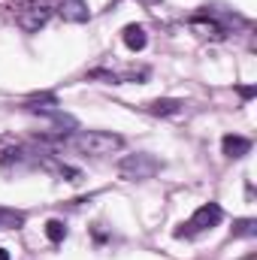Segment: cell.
Returning a JSON list of instances; mask_svg holds the SVG:
<instances>
[{
	"label": "cell",
	"instance_id": "cell-5",
	"mask_svg": "<svg viewBox=\"0 0 257 260\" xmlns=\"http://www.w3.org/2000/svg\"><path fill=\"white\" fill-rule=\"evenodd\" d=\"M221 151H224L227 157L239 160V157H245V154L251 151V139H248V136H236V133H227V136L221 139Z\"/></svg>",
	"mask_w": 257,
	"mask_h": 260
},
{
	"label": "cell",
	"instance_id": "cell-7",
	"mask_svg": "<svg viewBox=\"0 0 257 260\" xmlns=\"http://www.w3.org/2000/svg\"><path fill=\"white\" fill-rule=\"evenodd\" d=\"M27 160H30V151H24L21 145H3V139H0V164L3 167H18Z\"/></svg>",
	"mask_w": 257,
	"mask_h": 260
},
{
	"label": "cell",
	"instance_id": "cell-4",
	"mask_svg": "<svg viewBox=\"0 0 257 260\" xmlns=\"http://www.w3.org/2000/svg\"><path fill=\"white\" fill-rule=\"evenodd\" d=\"M49 18H52V12H49L46 6H27V9L18 15V27L27 30V34H37L40 27L49 24Z\"/></svg>",
	"mask_w": 257,
	"mask_h": 260
},
{
	"label": "cell",
	"instance_id": "cell-11",
	"mask_svg": "<svg viewBox=\"0 0 257 260\" xmlns=\"http://www.w3.org/2000/svg\"><path fill=\"white\" fill-rule=\"evenodd\" d=\"M233 236L236 239H251V236H257V221L254 218H239V221H233Z\"/></svg>",
	"mask_w": 257,
	"mask_h": 260
},
{
	"label": "cell",
	"instance_id": "cell-13",
	"mask_svg": "<svg viewBox=\"0 0 257 260\" xmlns=\"http://www.w3.org/2000/svg\"><path fill=\"white\" fill-rule=\"evenodd\" d=\"M236 91H239V97H242V100H251V97H257V88H254V85H239Z\"/></svg>",
	"mask_w": 257,
	"mask_h": 260
},
{
	"label": "cell",
	"instance_id": "cell-14",
	"mask_svg": "<svg viewBox=\"0 0 257 260\" xmlns=\"http://www.w3.org/2000/svg\"><path fill=\"white\" fill-rule=\"evenodd\" d=\"M0 260H9V251L6 248H0Z\"/></svg>",
	"mask_w": 257,
	"mask_h": 260
},
{
	"label": "cell",
	"instance_id": "cell-10",
	"mask_svg": "<svg viewBox=\"0 0 257 260\" xmlns=\"http://www.w3.org/2000/svg\"><path fill=\"white\" fill-rule=\"evenodd\" d=\"M18 227H24V212L0 206V230H18Z\"/></svg>",
	"mask_w": 257,
	"mask_h": 260
},
{
	"label": "cell",
	"instance_id": "cell-3",
	"mask_svg": "<svg viewBox=\"0 0 257 260\" xmlns=\"http://www.w3.org/2000/svg\"><path fill=\"white\" fill-rule=\"evenodd\" d=\"M221 218H224V212H221L218 203H203V206L191 215V221L176 230V239H185V236H197V233H203V230H212V227L221 224Z\"/></svg>",
	"mask_w": 257,
	"mask_h": 260
},
{
	"label": "cell",
	"instance_id": "cell-6",
	"mask_svg": "<svg viewBox=\"0 0 257 260\" xmlns=\"http://www.w3.org/2000/svg\"><path fill=\"white\" fill-rule=\"evenodd\" d=\"M58 12H61V18L64 21H88V6H85V0H61L58 3Z\"/></svg>",
	"mask_w": 257,
	"mask_h": 260
},
{
	"label": "cell",
	"instance_id": "cell-8",
	"mask_svg": "<svg viewBox=\"0 0 257 260\" xmlns=\"http://www.w3.org/2000/svg\"><path fill=\"white\" fill-rule=\"evenodd\" d=\"M121 37H124V46H127L130 52H142V49L148 46V34H145V27H139V24H127Z\"/></svg>",
	"mask_w": 257,
	"mask_h": 260
},
{
	"label": "cell",
	"instance_id": "cell-1",
	"mask_svg": "<svg viewBox=\"0 0 257 260\" xmlns=\"http://www.w3.org/2000/svg\"><path fill=\"white\" fill-rule=\"evenodd\" d=\"M43 145H70L82 154H112L118 148H124V136L118 133H106V130H73L61 136H40Z\"/></svg>",
	"mask_w": 257,
	"mask_h": 260
},
{
	"label": "cell",
	"instance_id": "cell-9",
	"mask_svg": "<svg viewBox=\"0 0 257 260\" xmlns=\"http://www.w3.org/2000/svg\"><path fill=\"white\" fill-rule=\"evenodd\" d=\"M182 100H173V97H160V100H154V103H148V112L151 115H179L182 112Z\"/></svg>",
	"mask_w": 257,
	"mask_h": 260
},
{
	"label": "cell",
	"instance_id": "cell-12",
	"mask_svg": "<svg viewBox=\"0 0 257 260\" xmlns=\"http://www.w3.org/2000/svg\"><path fill=\"white\" fill-rule=\"evenodd\" d=\"M46 236H49V242H64L67 239V224L61 221V218L46 221Z\"/></svg>",
	"mask_w": 257,
	"mask_h": 260
},
{
	"label": "cell",
	"instance_id": "cell-15",
	"mask_svg": "<svg viewBox=\"0 0 257 260\" xmlns=\"http://www.w3.org/2000/svg\"><path fill=\"white\" fill-rule=\"evenodd\" d=\"M139 3H148V6H151V3H160V0H139Z\"/></svg>",
	"mask_w": 257,
	"mask_h": 260
},
{
	"label": "cell",
	"instance_id": "cell-2",
	"mask_svg": "<svg viewBox=\"0 0 257 260\" xmlns=\"http://www.w3.org/2000/svg\"><path fill=\"white\" fill-rule=\"evenodd\" d=\"M160 167H164V164H160L154 154H145V151H139V154H127V157L118 160V173H121V179H130V182H145V179L157 176Z\"/></svg>",
	"mask_w": 257,
	"mask_h": 260
}]
</instances>
